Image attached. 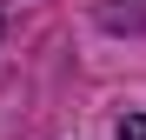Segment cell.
Returning a JSON list of instances; mask_svg holds the SVG:
<instances>
[{"label":"cell","mask_w":146,"mask_h":140,"mask_svg":"<svg viewBox=\"0 0 146 140\" xmlns=\"http://www.w3.org/2000/svg\"><path fill=\"white\" fill-rule=\"evenodd\" d=\"M0 27H7V20H0Z\"/></svg>","instance_id":"2"},{"label":"cell","mask_w":146,"mask_h":140,"mask_svg":"<svg viewBox=\"0 0 146 140\" xmlns=\"http://www.w3.org/2000/svg\"><path fill=\"white\" fill-rule=\"evenodd\" d=\"M119 140H146V113H126L119 120Z\"/></svg>","instance_id":"1"}]
</instances>
